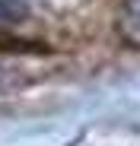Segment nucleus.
<instances>
[{
  "instance_id": "obj_1",
  "label": "nucleus",
  "mask_w": 140,
  "mask_h": 146,
  "mask_svg": "<svg viewBox=\"0 0 140 146\" xmlns=\"http://www.w3.org/2000/svg\"><path fill=\"white\" fill-rule=\"evenodd\" d=\"M137 10H140V3H137Z\"/></svg>"
}]
</instances>
